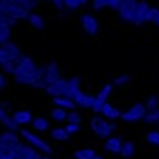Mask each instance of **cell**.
<instances>
[{
	"mask_svg": "<svg viewBox=\"0 0 159 159\" xmlns=\"http://www.w3.org/2000/svg\"><path fill=\"white\" fill-rule=\"evenodd\" d=\"M116 124L114 122H108L105 117L102 116H94L93 119H91V129H93V133L98 138H110V136L114 135V131H116Z\"/></svg>",
	"mask_w": 159,
	"mask_h": 159,
	"instance_id": "1",
	"label": "cell"
},
{
	"mask_svg": "<svg viewBox=\"0 0 159 159\" xmlns=\"http://www.w3.org/2000/svg\"><path fill=\"white\" fill-rule=\"evenodd\" d=\"M145 114H147V107H145L143 103H133L128 110L122 112L121 121L122 122H128V124H133V122L143 121Z\"/></svg>",
	"mask_w": 159,
	"mask_h": 159,
	"instance_id": "2",
	"label": "cell"
},
{
	"mask_svg": "<svg viewBox=\"0 0 159 159\" xmlns=\"http://www.w3.org/2000/svg\"><path fill=\"white\" fill-rule=\"evenodd\" d=\"M5 11L9 12L14 19H25V18H30V9L26 7L25 4H19V2H9V0H2Z\"/></svg>",
	"mask_w": 159,
	"mask_h": 159,
	"instance_id": "3",
	"label": "cell"
},
{
	"mask_svg": "<svg viewBox=\"0 0 159 159\" xmlns=\"http://www.w3.org/2000/svg\"><path fill=\"white\" fill-rule=\"evenodd\" d=\"M136 9H138V0H124L121 5V9L117 11L119 12V18L124 23H133L136 16Z\"/></svg>",
	"mask_w": 159,
	"mask_h": 159,
	"instance_id": "4",
	"label": "cell"
},
{
	"mask_svg": "<svg viewBox=\"0 0 159 159\" xmlns=\"http://www.w3.org/2000/svg\"><path fill=\"white\" fill-rule=\"evenodd\" d=\"M21 136H23L25 140L28 142L30 147H33V149L40 150V152H44V154H47V156H51V154H52V149L42 140V138H39L37 135H33V133H30V131L23 129V131H21Z\"/></svg>",
	"mask_w": 159,
	"mask_h": 159,
	"instance_id": "5",
	"label": "cell"
},
{
	"mask_svg": "<svg viewBox=\"0 0 159 159\" xmlns=\"http://www.w3.org/2000/svg\"><path fill=\"white\" fill-rule=\"evenodd\" d=\"M80 26H82V30L86 32V35H89V37H94V35L98 33V28H100L96 16L89 14V12L80 14Z\"/></svg>",
	"mask_w": 159,
	"mask_h": 159,
	"instance_id": "6",
	"label": "cell"
},
{
	"mask_svg": "<svg viewBox=\"0 0 159 159\" xmlns=\"http://www.w3.org/2000/svg\"><path fill=\"white\" fill-rule=\"evenodd\" d=\"M46 93L52 98H58V96H66L68 93V79H61L56 84H47L46 86Z\"/></svg>",
	"mask_w": 159,
	"mask_h": 159,
	"instance_id": "7",
	"label": "cell"
},
{
	"mask_svg": "<svg viewBox=\"0 0 159 159\" xmlns=\"http://www.w3.org/2000/svg\"><path fill=\"white\" fill-rule=\"evenodd\" d=\"M63 79L61 77V68L58 63H49V65L46 66V82L47 84H56V82H60V80Z\"/></svg>",
	"mask_w": 159,
	"mask_h": 159,
	"instance_id": "8",
	"label": "cell"
},
{
	"mask_svg": "<svg viewBox=\"0 0 159 159\" xmlns=\"http://www.w3.org/2000/svg\"><path fill=\"white\" fill-rule=\"evenodd\" d=\"M122 143H124V140H122L121 136L112 135L110 138H107V140L103 142V149L107 150V152H110V154H121Z\"/></svg>",
	"mask_w": 159,
	"mask_h": 159,
	"instance_id": "9",
	"label": "cell"
},
{
	"mask_svg": "<svg viewBox=\"0 0 159 159\" xmlns=\"http://www.w3.org/2000/svg\"><path fill=\"white\" fill-rule=\"evenodd\" d=\"M149 11H150L149 2H145V0L138 2V9H136V16H135L133 25H135V26H140V25L147 23V14H149Z\"/></svg>",
	"mask_w": 159,
	"mask_h": 159,
	"instance_id": "10",
	"label": "cell"
},
{
	"mask_svg": "<svg viewBox=\"0 0 159 159\" xmlns=\"http://www.w3.org/2000/svg\"><path fill=\"white\" fill-rule=\"evenodd\" d=\"M72 100L77 103V107L89 108V110H91V107H93V103H94V96H93V94H86V93H82V91H77V93L72 96Z\"/></svg>",
	"mask_w": 159,
	"mask_h": 159,
	"instance_id": "11",
	"label": "cell"
},
{
	"mask_svg": "<svg viewBox=\"0 0 159 159\" xmlns=\"http://www.w3.org/2000/svg\"><path fill=\"white\" fill-rule=\"evenodd\" d=\"M100 114H102V117H105V119H112V121H116V119H121L122 112L119 110L117 107H114L112 103H103L102 110H100Z\"/></svg>",
	"mask_w": 159,
	"mask_h": 159,
	"instance_id": "12",
	"label": "cell"
},
{
	"mask_svg": "<svg viewBox=\"0 0 159 159\" xmlns=\"http://www.w3.org/2000/svg\"><path fill=\"white\" fill-rule=\"evenodd\" d=\"M12 121L18 124V126H23V124H30V122L33 121V114L30 112V110H16L14 114H12Z\"/></svg>",
	"mask_w": 159,
	"mask_h": 159,
	"instance_id": "13",
	"label": "cell"
},
{
	"mask_svg": "<svg viewBox=\"0 0 159 159\" xmlns=\"http://www.w3.org/2000/svg\"><path fill=\"white\" fill-rule=\"evenodd\" d=\"M0 124H2L4 128H7L9 131H14V133L19 129V126L16 124L14 121H12V117H11L9 114L5 112V110H4L2 107H0Z\"/></svg>",
	"mask_w": 159,
	"mask_h": 159,
	"instance_id": "14",
	"label": "cell"
},
{
	"mask_svg": "<svg viewBox=\"0 0 159 159\" xmlns=\"http://www.w3.org/2000/svg\"><path fill=\"white\" fill-rule=\"evenodd\" d=\"M52 102H54V105H56V107H61V108H65V110H74V108H77V103H75L74 100L66 98V96H58V98H52Z\"/></svg>",
	"mask_w": 159,
	"mask_h": 159,
	"instance_id": "15",
	"label": "cell"
},
{
	"mask_svg": "<svg viewBox=\"0 0 159 159\" xmlns=\"http://www.w3.org/2000/svg\"><path fill=\"white\" fill-rule=\"evenodd\" d=\"M135 150H136V147H135V142L133 140H126L124 143H122V149H121V157L122 159H131L133 156H135Z\"/></svg>",
	"mask_w": 159,
	"mask_h": 159,
	"instance_id": "16",
	"label": "cell"
},
{
	"mask_svg": "<svg viewBox=\"0 0 159 159\" xmlns=\"http://www.w3.org/2000/svg\"><path fill=\"white\" fill-rule=\"evenodd\" d=\"M32 128L35 131H47V128H49V119L44 117V116L35 117V119L32 121Z\"/></svg>",
	"mask_w": 159,
	"mask_h": 159,
	"instance_id": "17",
	"label": "cell"
},
{
	"mask_svg": "<svg viewBox=\"0 0 159 159\" xmlns=\"http://www.w3.org/2000/svg\"><path fill=\"white\" fill-rule=\"evenodd\" d=\"M0 142H2V143L5 145V147H7V145H12V143H18V135H16L14 131H4V133H2V135H0Z\"/></svg>",
	"mask_w": 159,
	"mask_h": 159,
	"instance_id": "18",
	"label": "cell"
},
{
	"mask_svg": "<svg viewBox=\"0 0 159 159\" xmlns=\"http://www.w3.org/2000/svg\"><path fill=\"white\" fill-rule=\"evenodd\" d=\"M49 116H51V119H54L56 122H63V121H66L68 112H66L65 108H61V107H54L51 112H49Z\"/></svg>",
	"mask_w": 159,
	"mask_h": 159,
	"instance_id": "19",
	"label": "cell"
},
{
	"mask_svg": "<svg viewBox=\"0 0 159 159\" xmlns=\"http://www.w3.org/2000/svg\"><path fill=\"white\" fill-rule=\"evenodd\" d=\"M96 156L93 149H89V147H84V149H77L74 152V157L75 159H93Z\"/></svg>",
	"mask_w": 159,
	"mask_h": 159,
	"instance_id": "20",
	"label": "cell"
},
{
	"mask_svg": "<svg viewBox=\"0 0 159 159\" xmlns=\"http://www.w3.org/2000/svg\"><path fill=\"white\" fill-rule=\"evenodd\" d=\"M30 25H32L35 30H42L44 26H46V21H44V16L37 14V12H32L30 14Z\"/></svg>",
	"mask_w": 159,
	"mask_h": 159,
	"instance_id": "21",
	"label": "cell"
},
{
	"mask_svg": "<svg viewBox=\"0 0 159 159\" xmlns=\"http://www.w3.org/2000/svg\"><path fill=\"white\" fill-rule=\"evenodd\" d=\"M0 23L2 25H7V26H11L12 23H16V19L12 18V16L5 11L4 4H2V0H0Z\"/></svg>",
	"mask_w": 159,
	"mask_h": 159,
	"instance_id": "22",
	"label": "cell"
},
{
	"mask_svg": "<svg viewBox=\"0 0 159 159\" xmlns=\"http://www.w3.org/2000/svg\"><path fill=\"white\" fill-rule=\"evenodd\" d=\"M51 136H52V140H58V142H66L70 138V135L66 133L65 128H54L51 131Z\"/></svg>",
	"mask_w": 159,
	"mask_h": 159,
	"instance_id": "23",
	"label": "cell"
},
{
	"mask_svg": "<svg viewBox=\"0 0 159 159\" xmlns=\"http://www.w3.org/2000/svg\"><path fill=\"white\" fill-rule=\"evenodd\" d=\"M2 47H4L7 52H9L11 56H14L16 60H19V58L23 56V54H21V49H19V47L16 46L14 42H5V44H2Z\"/></svg>",
	"mask_w": 159,
	"mask_h": 159,
	"instance_id": "24",
	"label": "cell"
},
{
	"mask_svg": "<svg viewBox=\"0 0 159 159\" xmlns=\"http://www.w3.org/2000/svg\"><path fill=\"white\" fill-rule=\"evenodd\" d=\"M21 157H23V159H44V156H40L37 150L33 149V147L26 145L25 150H23V154H21Z\"/></svg>",
	"mask_w": 159,
	"mask_h": 159,
	"instance_id": "25",
	"label": "cell"
},
{
	"mask_svg": "<svg viewBox=\"0 0 159 159\" xmlns=\"http://www.w3.org/2000/svg\"><path fill=\"white\" fill-rule=\"evenodd\" d=\"M143 122H147V124H159V110H147Z\"/></svg>",
	"mask_w": 159,
	"mask_h": 159,
	"instance_id": "26",
	"label": "cell"
},
{
	"mask_svg": "<svg viewBox=\"0 0 159 159\" xmlns=\"http://www.w3.org/2000/svg\"><path fill=\"white\" fill-rule=\"evenodd\" d=\"M145 142L149 145H152V147H159V131H156V129L149 131L145 135Z\"/></svg>",
	"mask_w": 159,
	"mask_h": 159,
	"instance_id": "27",
	"label": "cell"
},
{
	"mask_svg": "<svg viewBox=\"0 0 159 159\" xmlns=\"http://www.w3.org/2000/svg\"><path fill=\"white\" fill-rule=\"evenodd\" d=\"M14 61H18V60H16L14 56H11L9 52H7L4 47L0 46V66L7 65V63H14Z\"/></svg>",
	"mask_w": 159,
	"mask_h": 159,
	"instance_id": "28",
	"label": "cell"
},
{
	"mask_svg": "<svg viewBox=\"0 0 159 159\" xmlns=\"http://www.w3.org/2000/svg\"><path fill=\"white\" fill-rule=\"evenodd\" d=\"M9 37H11V26L0 23V46L9 42Z\"/></svg>",
	"mask_w": 159,
	"mask_h": 159,
	"instance_id": "29",
	"label": "cell"
},
{
	"mask_svg": "<svg viewBox=\"0 0 159 159\" xmlns=\"http://www.w3.org/2000/svg\"><path fill=\"white\" fill-rule=\"evenodd\" d=\"M145 107H147V110H159V96L150 94L145 102Z\"/></svg>",
	"mask_w": 159,
	"mask_h": 159,
	"instance_id": "30",
	"label": "cell"
},
{
	"mask_svg": "<svg viewBox=\"0 0 159 159\" xmlns=\"http://www.w3.org/2000/svg\"><path fill=\"white\" fill-rule=\"evenodd\" d=\"M129 80H131V75H129V74L117 75L116 79H114V88H116V86H124V84H128Z\"/></svg>",
	"mask_w": 159,
	"mask_h": 159,
	"instance_id": "31",
	"label": "cell"
},
{
	"mask_svg": "<svg viewBox=\"0 0 159 159\" xmlns=\"http://www.w3.org/2000/svg\"><path fill=\"white\" fill-rule=\"evenodd\" d=\"M159 21V9L157 7H150L149 14H147V23H157Z\"/></svg>",
	"mask_w": 159,
	"mask_h": 159,
	"instance_id": "32",
	"label": "cell"
},
{
	"mask_svg": "<svg viewBox=\"0 0 159 159\" xmlns=\"http://www.w3.org/2000/svg\"><path fill=\"white\" fill-rule=\"evenodd\" d=\"M66 122H74V124H80V122H82V117H80V114H77L75 110H72V112H68V117H66Z\"/></svg>",
	"mask_w": 159,
	"mask_h": 159,
	"instance_id": "33",
	"label": "cell"
},
{
	"mask_svg": "<svg viewBox=\"0 0 159 159\" xmlns=\"http://www.w3.org/2000/svg\"><path fill=\"white\" fill-rule=\"evenodd\" d=\"M91 4H93V9L94 11H100V9L108 7V5H110V0H93Z\"/></svg>",
	"mask_w": 159,
	"mask_h": 159,
	"instance_id": "34",
	"label": "cell"
},
{
	"mask_svg": "<svg viewBox=\"0 0 159 159\" xmlns=\"http://www.w3.org/2000/svg\"><path fill=\"white\" fill-rule=\"evenodd\" d=\"M80 5H82V2H80V0H65V9H68V11L79 9Z\"/></svg>",
	"mask_w": 159,
	"mask_h": 159,
	"instance_id": "35",
	"label": "cell"
},
{
	"mask_svg": "<svg viewBox=\"0 0 159 159\" xmlns=\"http://www.w3.org/2000/svg\"><path fill=\"white\" fill-rule=\"evenodd\" d=\"M65 129H66V133H68V135H75V133H79V131H80V124H74V122H66Z\"/></svg>",
	"mask_w": 159,
	"mask_h": 159,
	"instance_id": "36",
	"label": "cell"
},
{
	"mask_svg": "<svg viewBox=\"0 0 159 159\" xmlns=\"http://www.w3.org/2000/svg\"><path fill=\"white\" fill-rule=\"evenodd\" d=\"M9 2H19V4H25L28 9H33V7L37 5L39 0H9Z\"/></svg>",
	"mask_w": 159,
	"mask_h": 159,
	"instance_id": "37",
	"label": "cell"
},
{
	"mask_svg": "<svg viewBox=\"0 0 159 159\" xmlns=\"http://www.w3.org/2000/svg\"><path fill=\"white\" fill-rule=\"evenodd\" d=\"M122 2H124V0H110V5H108V7L114 9V11H119L121 5H122Z\"/></svg>",
	"mask_w": 159,
	"mask_h": 159,
	"instance_id": "38",
	"label": "cell"
},
{
	"mask_svg": "<svg viewBox=\"0 0 159 159\" xmlns=\"http://www.w3.org/2000/svg\"><path fill=\"white\" fill-rule=\"evenodd\" d=\"M52 5L58 7V9H65V0H51Z\"/></svg>",
	"mask_w": 159,
	"mask_h": 159,
	"instance_id": "39",
	"label": "cell"
},
{
	"mask_svg": "<svg viewBox=\"0 0 159 159\" xmlns=\"http://www.w3.org/2000/svg\"><path fill=\"white\" fill-rule=\"evenodd\" d=\"M5 86H7V79H5L4 74H0V89H4Z\"/></svg>",
	"mask_w": 159,
	"mask_h": 159,
	"instance_id": "40",
	"label": "cell"
},
{
	"mask_svg": "<svg viewBox=\"0 0 159 159\" xmlns=\"http://www.w3.org/2000/svg\"><path fill=\"white\" fill-rule=\"evenodd\" d=\"M5 154H7V147L0 142V157H2V156H5Z\"/></svg>",
	"mask_w": 159,
	"mask_h": 159,
	"instance_id": "41",
	"label": "cell"
},
{
	"mask_svg": "<svg viewBox=\"0 0 159 159\" xmlns=\"http://www.w3.org/2000/svg\"><path fill=\"white\" fill-rule=\"evenodd\" d=\"M0 159H16V156H12V154H5V156H2Z\"/></svg>",
	"mask_w": 159,
	"mask_h": 159,
	"instance_id": "42",
	"label": "cell"
},
{
	"mask_svg": "<svg viewBox=\"0 0 159 159\" xmlns=\"http://www.w3.org/2000/svg\"><path fill=\"white\" fill-rule=\"evenodd\" d=\"M93 159H105V157H103V156H94Z\"/></svg>",
	"mask_w": 159,
	"mask_h": 159,
	"instance_id": "43",
	"label": "cell"
},
{
	"mask_svg": "<svg viewBox=\"0 0 159 159\" xmlns=\"http://www.w3.org/2000/svg\"><path fill=\"white\" fill-rule=\"evenodd\" d=\"M80 2H82V4H86V2H89V0H80Z\"/></svg>",
	"mask_w": 159,
	"mask_h": 159,
	"instance_id": "44",
	"label": "cell"
},
{
	"mask_svg": "<svg viewBox=\"0 0 159 159\" xmlns=\"http://www.w3.org/2000/svg\"><path fill=\"white\" fill-rule=\"evenodd\" d=\"M156 25H157V28H159V21H157V23H156Z\"/></svg>",
	"mask_w": 159,
	"mask_h": 159,
	"instance_id": "45",
	"label": "cell"
}]
</instances>
